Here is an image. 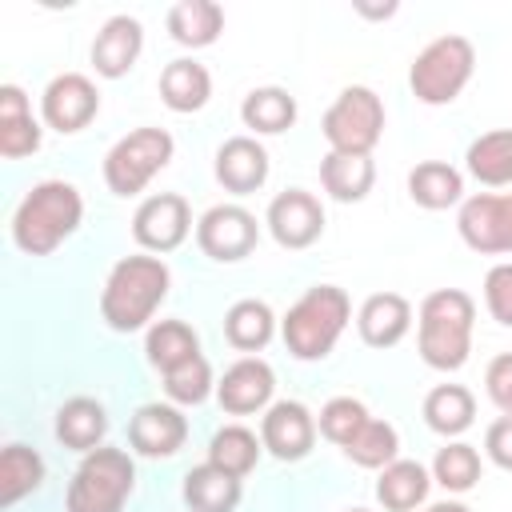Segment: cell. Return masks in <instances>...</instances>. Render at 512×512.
<instances>
[{
	"label": "cell",
	"mask_w": 512,
	"mask_h": 512,
	"mask_svg": "<svg viewBox=\"0 0 512 512\" xmlns=\"http://www.w3.org/2000/svg\"><path fill=\"white\" fill-rule=\"evenodd\" d=\"M104 432H108V416H104V408H100L96 400H88V396H76V400H68V404L56 412V436H60L64 448L92 452V448H100Z\"/></svg>",
	"instance_id": "cell-25"
},
{
	"label": "cell",
	"mask_w": 512,
	"mask_h": 512,
	"mask_svg": "<svg viewBox=\"0 0 512 512\" xmlns=\"http://www.w3.org/2000/svg\"><path fill=\"white\" fill-rule=\"evenodd\" d=\"M424 512H472V508L460 504V500H444V504H432V508H424Z\"/></svg>",
	"instance_id": "cell-42"
},
{
	"label": "cell",
	"mask_w": 512,
	"mask_h": 512,
	"mask_svg": "<svg viewBox=\"0 0 512 512\" xmlns=\"http://www.w3.org/2000/svg\"><path fill=\"white\" fill-rule=\"evenodd\" d=\"M44 120L56 128V132H80L96 112H100V92L88 76L80 72H64L56 76L48 88H44Z\"/></svg>",
	"instance_id": "cell-14"
},
{
	"label": "cell",
	"mask_w": 512,
	"mask_h": 512,
	"mask_svg": "<svg viewBox=\"0 0 512 512\" xmlns=\"http://www.w3.org/2000/svg\"><path fill=\"white\" fill-rule=\"evenodd\" d=\"M80 216H84L80 192L68 180H44L20 200L12 216V240L28 256H48L60 240H68L80 228Z\"/></svg>",
	"instance_id": "cell-2"
},
{
	"label": "cell",
	"mask_w": 512,
	"mask_h": 512,
	"mask_svg": "<svg viewBox=\"0 0 512 512\" xmlns=\"http://www.w3.org/2000/svg\"><path fill=\"white\" fill-rule=\"evenodd\" d=\"M188 436V420L172 404H144L128 420V440L140 456H172Z\"/></svg>",
	"instance_id": "cell-16"
},
{
	"label": "cell",
	"mask_w": 512,
	"mask_h": 512,
	"mask_svg": "<svg viewBox=\"0 0 512 512\" xmlns=\"http://www.w3.org/2000/svg\"><path fill=\"white\" fill-rule=\"evenodd\" d=\"M472 416H476V400L464 384H436L424 396V420L440 436H460L464 428H472Z\"/></svg>",
	"instance_id": "cell-28"
},
{
	"label": "cell",
	"mask_w": 512,
	"mask_h": 512,
	"mask_svg": "<svg viewBox=\"0 0 512 512\" xmlns=\"http://www.w3.org/2000/svg\"><path fill=\"white\" fill-rule=\"evenodd\" d=\"M40 148V124L32 120L28 96L16 84L0 88V156L16 160Z\"/></svg>",
	"instance_id": "cell-21"
},
{
	"label": "cell",
	"mask_w": 512,
	"mask_h": 512,
	"mask_svg": "<svg viewBox=\"0 0 512 512\" xmlns=\"http://www.w3.org/2000/svg\"><path fill=\"white\" fill-rule=\"evenodd\" d=\"M144 352H148V360H152L160 372H168V368L184 364L188 356H196V352H200V340H196V332H192L184 320H156V324L148 328Z\"/></svg>",
	"instance_id": "cell-33"
},
{
	"label": "cell",
	"mask_w": 512,
	"mask_h": 512,
	"mask_svg": "<svg viewBox=\"0 0 512 512\" xmlns=\"http://www.w3.org/2000/svg\"><path fill=\"white\" fill-rule=\"evenodd\" d=\"M268 228L280 248H308L324 232V208L312 192L288 188L268 204Z\"/></svg>",
	"instance_id": "cell-12"
},
{
	"label": "cell",
	"mask_w": 512,
	"mask_h": 512,
	"mask_svg": "<svg viewBox=\"0 0 512 512\" xmlns=\"http://www.w3.org/2000/svg\"><path fill=\"white\" fill-rule=\"evenodd\" d=\"M468 172L488 188L512 184V128H496V132L476 136L468 144Z\"/></svg>",
	"instance_id": "cell-29"
},
{
	"label": "cell",
	"mask_w": 512,
	"mask_h": 512,
	"mask_svg": "<svg viewBox=\"0 0 512 512\" xmlns=\"http://www.w3.org/2000/svg\"><path fill=\"white\" fill-rule=\"evenodd\" d=\"M132 484H136V464L124 448H92L72 484H68V512H120L124 500L132 496Z\"/></svg>",
	"instance_id": "cell-5"
},
{
	"label": "cell",
	"mask_w": 512,
	"mask_h": 512,
	"mask_svg": "<svg viewBox=\"0 0 512 512\" xmlns=\"http://www.w3.org/2000/svg\"><path fill=\"white\" fill-rule=\"evenodd\" d=\"M428 496V472L416 460H392L388 468H380L376 480V500L388 512H412L416 504H424Z\"/></svg>",
	"instance_id": "cell-27"
},
{
	"label": "cell",
	"mask_w": 512,
	"mask_h": 512,
	"mask_svg": "<svg viewBox=\"0 0 512 512\" xmlns=\"http://www.w3.org/2000/svg\"><path fill=\"white\" fill-rule=\"evenodd\" d=\"M188 232H192V212H188V200L176 192L148 196L132 216V236L148 252H172L188 240Z\"/></svg>",
	"instance_id": "cell-10"
},
{
	"label": "cell",
	"mask_w": 512,
	"mask_h": 512,
	"mask_svg": "<svg viewBox=\"0 0 512 512\" xmlns=\"http://www.w3.org/2000/svg\"><path fill=\"white\" fill-rule=\"evenodd\" d=\"M260 448H264V444H260L248 428L224 424V428L212 436V444H208V460H212L216 468L232 472V476H248V472L256 468V460H260Z\"/></svg>",
	"instance_id": "cell-34"
},
{
	"label": "cell",
	"mask_w": 512,
	"mask_h": 512,
	"mask_svg": "<svg viewBox=\"0 0 512 512\" xmlns=\"http://www.w3.org/2000/svg\"><path fill=\"white\" fill-rule=\"evenodd\" d=\"M272 388H276L272 368H268L264 360H256V356H244V360H236V364L220 376L216 400H220L224 412L248 416V412H260V408L272 400Z\"/></svg>",
	"instance_id": "cell-15"
},
{
	"label": "cell",
	"mask_w": 512,
	"mask_h": 512,
	"mask_svg": "<svg viewBox=\"0 0 512 512\" xmlns=\"http://www.w3.org/2000/svg\"><path fill=\"white\" fill-rule=\"evenodd\" d=\"M348 312H352V304H348L344 288H336V284L308 288L288 308V316L280 324L288 352L296 360H324L336 348V340H340V332L348 324Z\"/></svg>",
	"instance_id": "cell-4"
},
{
	"label": "cell",
	"mask_w": 512,
	"mask_h": 512,
	"mask_svg": "<svg viewBox=\"0 0 512 512\" xmlns=\"http://www.w3.org/2000/svg\"><path fill=\"white\" fill-rule=\"evenodd\" d=\"M484 304H488L496 324L512 328V260L488 268V276H484Z\"/></svg>",
	"instance_id": "cell-39"
},
{
	"label": "cell",
	"mask_w": 512,
	"mask_h": 512,
	"mask_svg": "<svg viewBox=\"0 0 512 512\" xmlns=\"http://www.w3.org/2000/svg\"><path fill=\"white\" fill-rule=\"evenodd\" d=\"M484 452L492 456V464H500V468L512 472V416H500V420L488 424V432H484Z\"/></svg>",
	"instance_id": "cell-41"
},
{
	"label": "cell",
	"mask_w": 512,
	"mask_h": 512,
	"mask_svg": "<svg viewBox=\"0 0 512 512\" xmlns=\"http://www.w3.org/2000/svg\"><path fill=\"white\" fill-rule=\"evenodd\" d=\"M172 160V136L164 128H136L104 156V180L116 196H136Z\"/></svg>",
	"instance_id": "cell-8"
},
{
	"label": "cell",
	"mask_w": 512,
	"mask_h": 512,
	"mask_svg": "<svg viewBox=\"0 0 512 512\" xmlns=\"http://www.w3.org/2000/svg\"><path fill=\"white\" fill-rule=\"evenodd\" d=\"M348 512H368V508H348Z\"/></svg>",
	"instance_id": "cell-43"
},
{
	"label": "cell",
	"mask_w": 512,
	"mask_h": 512,
	"mask_svg": "<svg viewBox=\"0 0 512 512\" xmlns=\"http://www.w3.org/2000/svg\"><path fill=\"white\" fill-rule=\"evenodd\" d=\"M212 96V76L204 64L196 60H172L164 72H160V100L172 108V112H196L204 108Z\"/></svg>",
	"instance_id": "cell-23"
},
{
	"label": "cell",
	"mask_w": 512,
	"mask_h": 512,
	"mask_svg": "<svg viewBox=\"0 0 512 512\" xmlns=\"http://www.w3.org/2000/svg\"><path fill=\"white\" fill-rule=\"evenodd\" d=\"M256 240H260L256 216L240 204H216L196 220V244L212 260H224V264L244 260L256 248Z\"/></svg>",
	"instance_id": "cell-9"
},
{
	"label": "cell",
	"mask_w": 512,
	"mask_h": 512,
	"mask_svg": "<svg viewBox=\"0 0 512 512\" xmlns=\"http://www.w3.org/2000/svg\"><path fill=\"white\" fill-rule=\"evenodd\" d=\"M396 448H400V436L388 420H368L348 444H344V456L360 468H388L396 460Z\"/></svg>",
	"instance_id": "cell-35"
},
{
	"label": "cell",
	"mask_w": 512,
	"mask_h": 512,
	"mask_svg": "<svg viewBox=\"0 0 512 512\" xmlns=\"http://www.w3.org/2000/svg\"><path fill=\"white\" fill-rule=\"evenodd\" d=\"M472 68H476V52L464 36H436L428 48L416 52L408 84L420 104H452L472 80Z\"/></svg>",
	"instance_id": "cell-6"
},
{
	"label": "cell",
	"mask_w": 512,
	"mask_h": 512,
	"mask_svg": "<svg viewBox=\"0 0 512 512\" xmlns=\"http://www.w3.org/2000/svg\"><path fill=\"white\" fill-rule=\"evenodd\" d=\"M272 332H276V316H272V308L264 300H236L228 308V316H224V336L240 352L264 348L272 340Z\"/></svg>",
	"instance_id": "cell-30"
},
{
	"label": "cell",
	"mask_w": 512,
	"mask_h": 512,
	"mask_svg": "<svg viewBox=\"0 0 512 512\" xmlns=\"http://www.w3.org/2000/svg\"><path fill=\"white\" fill-rule=\"evenodd\" d=\"M44 480V460L24 448V444H8L0 452V508H12L20 496L36 492Z\"/></svg>",
	"instance_id": "cell-32"
},
{
	"label": "cell",
	"mask_w": 512,
	"mask_h": 512,
	"mask_svg": "<svg viewBox=\"0 0 512 512\" xmlns=\"http://www.w3.org/2000/svg\"><path fill=\"white\" fill-rule=\"evenodd\" d=\"M164 392H168L176 404H200V400L212 392V368H208V360L196 352V356H188L184 364L168 368V372H164Z\"/></svg>",
	"instance_id": "cell-37"
},
{
	"label": "cell",
	"mask_w": 512,
	"mask_h": 512,
	"mask_svg": "<svg viewBox=\"0 0 512 512\" xmlns=\"http://www.w3.org/2000/svg\"><path fill=\"white\" fill-rule=\"evenodd\" d=\"M320 128H324V140L332 144V152L372 156V148L380 144V132H384V104L372 88L352 84L332 100Z\"/></svg>",
	"instance_id": "cell-7"
},
{
	"label": "cell",
	"mask_w": 512,
	"mask_h": 512,
	"mask_svg": "<svg viewBox=\"0 0 512 512\" xmlns=\"http://www.w3.org/2000/svg\"><path fill=\"white\" fill-rule=\"evenodd\" d=\"M460 192H464V176L444 160H424L408 172V196L420 208H432V212L452 208L460 200Z\"/></svg>",
	"instance_id": "cell-26"
},
{
	"label": "cell",
	"mask_w": 512,
	"mask_h": 512,
	"mask_svg": "<svg viewBox=\"0 0 512 512\" xmlns=\"http://www.w3.org/2000/svg\"><path fill=\"white\" fill-rule=\"evenodd\" d=\"M316 440V420L300 400H280L260 420V444L276 460H304Z\"/></svg>",
	"instance_id": "cell-13"
},
{
	"label": "cell",
	"mask_w": 512,
	"mask_h": 512,
	"mask_svg": "<svg viewBox=\"0 0 512 512\" xmlns=\"http://www.w3.org/2000/svg\"><path fill=\"white\" fill-rule=\"evenodd\" d=\"M184 500L192 512H236L240 504V476L216 468L212 460L196 464L184 476Z\"/></svg>",
	"instance_id": "cell-22"
},
{
	"label": "cell",
	"mask_w": 512,
	"mask_h": 512,
	"mask_svg": "<svg viewBox=\"0 0 512 512\" xmlns=\"http://www.w3.org/2000/svg\"><path fill=\"white\" fill-rule=\"evenodd\" d=\"M140 48H144V28H140V20H132V16H112V20H104V28H100L96 40H92V64H96L100 76L120 80V76L136 64Z\"/></svg>",
	"instance_id": "cell-18"
},
{
	"label": "cell",
	"mask_w": 512,
	"mask_h": 512,
	"mask_svg": "<svg viewBox=\"0 0 512 512\" xmlns=\"http://www.w3.org/2000/svg\"><path fill=\"white\" fill-rule=\"evenodd\" d=\"M216 180L236 192L248 196L268 180V152L264 144H256L252 136H232L216 148Z\"/></svg>",
	"instance_id": "cell-17"
},
{
	"label": "cell",
	"mask_w": 512,
	"mask_h": 512,
	"mask_svg": "<svg viewBox=\"0 0 512 512\" xmlns=\"http://www.w3.org/2000/svg\"><path fill=\"white\" fill-rule=\"evenodd\" d=\"M432 476H436V484L448 488V492H468V488L480 480V452H476L472 444H464V440L444 444V448L436 452V460H432Z\"/></svg>",
	"instance_id": "cell-36"
},
{
	"label": "cell",
	"mask_w": 512,
	"mask_h": 512,
	"mask_svg": "<svg viewBox=\"0 0 512 512\" xmlns=\"http://www.w3.org/2000/svg\"><path fill=\"white\" fill-rule=\"evenodd\" d=\"M368 420H372V416H368V408H364L360 400H352V396H336V400H328V404L320 408V436L344 448Z\"/></svg>",
	"instance_id": "cell-38"
},
{
	"label": "cell",
	"mask_w": 512,
	"mask_h": 512,
	"mask_svg": "<svg viewBox=\"0 0 512 512\" xmlns=\"http://www.w3.org/2000/svg\"><path fill=\"white\" fill-rule=\"evenodd\" d=\"M224 28V8L212 0H180L168 8V32L176 44L208 48Z\"/></svg>",
	"instance_id": "cell-24"
},
{
	"label": "cell",
	"mask_w": 512,
	"mask_h": 512,
	"mask_svg": "<svg viewBox=\"0 0 512 512\" xmlns=\"http://www.w3.org/2000/svg\"><path fill=\"white\" fill-rule=\"evenodd\" d=\"M484 388H488V400H492L504 416H512V352L492 356V364H488V372H484Z\"/></svg>",
	"instance_id": "cell-40"
},
{
	"label": "cell",
	"mask_w": 512,
	"mask_h": 512,
	"mask_svg": "<svg viewBox=\"0 0 512 512\" xmlns=\"http://www.w3.org/2000/svg\"><path fill=\"white\" fill-rule=\"evenodd\" d=\"M168 264L156 256H124L100 292V316L116 332H136L152 320V312L168 296Z\"/></svg>",
	"instance_id": "cell-1"
},
{
	"label": "cell",
	"mask_w": 512,
	"mask_h": 512,
	"mask_svg": "<svg viewBox=\"0 0 512 512\" xmlns=\"http://www.w3.org/2000/svg\"><path fill=\"white\" fill-rule=\"evenodd\" d=\"M376 180V164L372 156H356V152H328L320 160V184L332 200L340 204H356L372 192Z\"/></svg>",
	"instance_id": "cell-20"
},
{
	"label": "cell",
	"mask_w": 512,
	"mask_h": 512,
	"mask_svg": "<svg viewBox=\"0 0 512 512\" xmlns=\"http://www.w3.org/2000/svg\"><path fill=\"white\" fill-rule=\"evenodd\" d=\"M476 304L460 288H436L420 300V360L440 372H456L472 352Z\"/></svg>",
	"instance_id": "cell-3"
},
{
	"label": "cell",
	"mask_w": 512,
	"mask_h": 512,
	"mask_svg": "<svg viewBox=\"0 0 512 512\" xmlns=\"http://www.w3.org/2000/svg\"><path fill=\"white\" fill-rule=\"evenodd\" d=\"M356 328H360V340L372 344V348H392L408 336L412 328V304L400 296V292H376L360 304V316H356Z\"/></svg>",
	"instance_id": "cell-19"
},
{
	"label": "cell",
	"mask_w": 512,
	"mask_h": 512,
	"mask_svg": "<svg viewBox=\"0 0 512 512\" xmlns=\"http://www.w3.org/2000/svg\"><path fill=\"white\" fill-rule=\"evenodd\" d=\"M460 236L476 252H512V192H480L460 204Z\"/></svg>",
	"instance_id": "cell-11"
},
{
	"label": "cell",
	"mask_w": 512,
	"mask_h": 512,
	"mask_svg": "<svg viewBox=\"0 0 512 512\" xmlns=\"http://www.w3.org/2000/svg\"><path fill=\"white\" fill-rule=\"evenodd\" d=\"M240 120L244 128L252 132H264V136H276L284 128H292L296 120V100L284 92V88H252L240 104Z\"/></svg>",
	"instance_id": "cell-31"
}]
</instances>
